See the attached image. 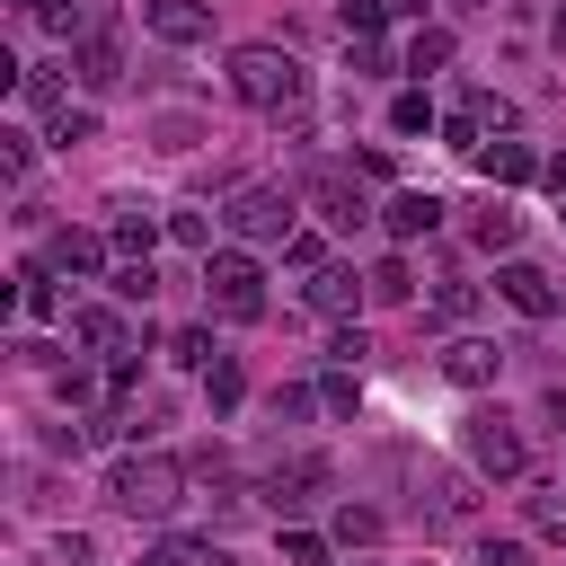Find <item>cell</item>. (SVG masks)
Returning <instances> with one entry per match:
<instances>
[{
  "label": "cell",
  "instance_id": "obj_1",
  "mask_svg": "<svg viewBox=\"0 0 566 566\" xmlns=\"http://www.w3.org/2000/svg\"><path fill=\"white\" fill-rule=\"evenodd\" d=\"M301 62L283 53V44H239L230 53V97L239 106H256V115H283V106H301Z\"/></svg>",
  "mask_w": 566,
  "mask_h": 566
},
{
  "label": "cell",
  "instance_id": "obj_2",
  "mask_svg": "<svg viewBox=\"0 0 566 566\" xmlns=\"http://www.w3.org/2000/svg\"><path fill=\"white\" fill-rule=\"evenodd\" d=\"M106 495L124 504V513H177L186 504V460H168V451H133V460H115V478H106Z\"/></svg>",
  "mask_w": 566,
  "mask_h": 566
},
{
  "label": "cell",
  "instance_id": "obj_3",
  "mask_svg": "<svg viewBox=\"0 0 566 566\" xmlns=\"http://www.w3.org/2000/svg\"><path fill=\"white\" fill-rule=\"evenodd\" d=\"M203 301H212L221 318H239V327L265 318V265H256L248 248H212V256H203Z\"/></svg>",
  "mask_w": 566,
  "mask_h": 566
},
{
  "label": "cell",
  "instance_id": "obj_4",
  "mask_svg": "<svg viewBox=\"0 0 566 566\" xmlns=\"http://www.w3.org/2000/svg\"><path fill=\"white\" fill-rule=\"evenodd\" d=\"M230 230H239L248 248H274V239L301 230V195H292V186H239V195H230Z\"/></svg>",
  "mask_w": 566,
  "mask_h": 566
},
{
  "label": "cell",
  "instance_id": "obj_5",
  "mask_svg": "<svg viewBox=\"0 0 566 566\" xmlns=\"http://www.w3.org/2000/svg\"><path fill=\"white\" fill-rule=\"evenodd\" d=\"M460 451H469V469H478V478H522V424H513L504 407H469Z\"/></svg>",
  "mask_w": 566,
  "mask_h": 566
},
{
  "label": "cell",
  "instance_id": "obj_6",
  "mask_svg": "<svg viewBox=\"0 0 566 566\" xmlns=\"http://www.w3.org/2000/svg\"><path fill=\"white\" fill-rule=\"evenodd\" d=\"M318 495H327V460H318V451H292V460L265 469V504H274V522L301 513V504H318Z\"/></svg>",
  "mask_w": 566,
  "mask_h": 566
},
{
  "label": "cell",
  "instance_id": "obj_7",
  "mask_svg": "<svg viewBox=\"0 0 566 566\" xmlns=\"http://www.w3.org/2000/svg\"><path fill=\"white\" fill-rule=\"evenodd\" d=\"M71 71H80V88H115V80H124V35H115V18L71 44Z\"/></svg>",
  "mask_w": 566,
  "mask_h": 566
},
{
  "label": "cell",
  "instance_id": "obj_8",
  "mask_svg": "<svg viewBox=\"0 0 566 566\" xmlns=\"http://www.w3.org/2000/svg\"><path fill=\"white\" fill-rule=\"evenodd\" d=\"M310 203H318L336 230H363V221H371V203H363V186H354L345 168H310Z\"/></svg>",
  "mask_w": 566,
  "mask_h": 566
},
{
  "label": "cell",
  "instance_id": "obj_9",
  "mask_svg": "<svg viewBox=\"0 0 566 566\" xmlns=\"http://www.w3.org/2000/svg\"><path fill=\"white\" fill-rule=\"evenodd\" d=\"M363 301H371V274H354V265H318L310 274V310L318 318H354Z\"/></svg>",
  "mask_w": 566,
  "mask_h": 566
},
{
  "label": "cell",
  "instance_id": "obj_10",
  "mask_svg": "<svg viewBox=\"0 0 566 566\" xmlns=\"http://www.w3.org/2000/svg\"><path fill=\"white\" fill-rule=\"evenodd\" d=\"M495 292H504L522 318H557V283H548L539 265H522V256H504V265H495Z\"/></svg>",
  "mask_w": 566,
  "mask_h": 566
},
{
  "label": "cell",
  "instance_id": "obj_11",
  "mask_svg": "<svg viewBox=\"0 0 566 566\" xmlns=\"http://www.w3.org/2000/svg\"><path fill=\"white\" fill-rule=\"evenodd\" d=\"M142 27H150L159 44H203V35H212V9H203V0H142Z\"/></svg>",
  "mask_w": 566,
  "mask_h": 566
},
{
  "label": "cell",
  "instance_id": "obj_12",
  "mask_svg": "<svg viewBox=\"0 0 566 566\" xmlns=\"http://www.w3.org/2000/svg\"><path fill=\"white\" fill-rule=\"evenodd\" d=\"M168 230V212H150V203H115V265H150V239Z\"/></svg>",
  "mask_w": 566,
  "mask_h": 566
},
{
  "label": "cell",
  "instance_id": "obj_13",
  "mask_svg": "<svg viewBox=\"0 0 566 566\" xmlns=\"http://www.w3.org/2000/svg\"><path fill=\"white\" fill-rule=\"evenodd\" d=\"M380 221H389V239H398V248H407V239H433V230H442V195H416V186H398Z\"/></svg>",
  "mask_w": 566,
  "mask_h": 566
},
{
  "label": "cell",
  "instance_id": "obj_14",
  "mask_svg": "<svg viewBox=\"0 0 566 566\" xmlns=\"http://www.w3.org/2000/svg\"><path fill=\"white\" fill-rule=\"evenodd\" d=\"M106 256H115V239H97V230H53L44 239V265L53 274H97Z\"/></svg>",
  "mask_w": 566,
  "mask_h": 566
},
{
  "label": "cell",
  "instance_id": "obj_15",
  "mask_svg": "<svg viewBox=\"0 0 566 566\" xmlns=\"http://www.w3.org/2000/svg\"><path fill=\"white\" fill-rule=\"evenodd\" d=\"M478 177L486 186H531L539 159H531V142H478Z\"/></svg>",
  "mask_w": 566,
  "mask_h": 566
},
{
  "label": "cell",
  "instance_id": "obj_16",
  "mask_svg": "<svg viewBox=\"0 0 566 566\" xmlns=\"http://www.w3.org/2000/svg\"><path fill=\"white\" fill-rule=\"evenodd\" d=\"M495 363H504V354H495L486 336H451V345H442V371H451L460 389H486V380H495Z\"/></svg>",
  "mask_w": 566,
  "mask_h": 566
},
{
  "label": "cell",
  "instance_id": "obj_17",
  "mask_svg": "<svg viewBox=\"0 0 566 566\" xmlns=\"http://www.w3.org/2000/svg\"><path fill=\"white\" fill-rule=\"evenodd\" d=\"M469 239H478V248H486V256H504V248H513V239H522V212H513V203H504V195H486V203H478V212H469Z\"/></svg>",
  "mask_w": 566,
  "mask_h": 566
},
{
  "label": "cell",
  "instance_id": "obj_18",
  "mask_svg": "<svg viewBox=\"0 0 566 566\" xmlns=\"http://www.w3.org/2000/svg\"><path fill=\"white\" fill-rule=\"evenodd\" d=\"M106 18H115V9H106V0H44V27H53V35H62V44H80V35H97V27H106Z\"/></svg>",
  "mask_w": 566,
  "mask_h": 566
},
{
  "label": "cell",
  "instance_id": "obj_19",
  "mask_svg": "<svg viewBox=\"0 0 566 566\" xmlns=\"http://www.w3.org/2000/svg\"><path fill=\"white\" fill-rule=\"evenodd\" d=\"M71 336H80L88 354H124V318H115L106 301H88V310H71Z\"/></svg>",
  "mask_w": 566,
  "mask_h": 566
},
{
  "label": "cell",
  "instance_id": "obj_20",
  "mask_svg": "<svg viewBox=\"0 0 566 566\" xmlns=\"http://www.w3.org/2000/svg\"><path fill=\"white\" fill-rule=\"evenodd\" d=\"M442 62H451V27H416V35H407V62H398V71H407V80H433Z\"/></svg>",
  "mask_w": 566,
  "mask_h": 566
},
{
  "label": "cell",
  "instance_id": "obj_21",
  "mask_svg": "<svg viewBox=\"0 0 566 566\" xmlns=\"http://www.w3.org/2000/svg\"><path fill=\"white\" fill-rule=\"evenodd\" d=\"M18 310H27V318H53V310H62V292H53V265H44V256H27V265H18Z\"/></svg>",
  "mask_w": 566,
  "mask_h": 566
},
{
  "label": "cell",
  "instance_id": "obj_22",
  "mask_svg": "<svg viewBox=\"0 0 566 566\" xmlns=\"http://www.w3.org/2000/svg\"><path fill=\"white\" fill-rule=\"evenodd\" d=\"M389 133H398V142L433 133V97H424V88H398V106H389Z\"/></svg>",
  "mask_w": 566,
  "mask_h": 566
},
{
  "label": "cell",
  "instance_id": "obj_23",
  "mask_svg": "<svg viewBox=\"0 0 566 566\" xmlns=\"http://www.w3.org/2000/svg\"><path fill=\"white\" fill-rule=\"evenodd\" d=\"M203 398H212V416H230V407L248 398V380H239V363H230V354H221V363L203 371Z\"/></svg>",
  "mask_w": 566,
  "mask_h": 566
},
{
  "label": "cell",
  "instance_id": "obj_24",
  "mask_svg": "<svg viewBox=\"0 0 566 566\" xmlns=\"http://www.w3.org/2000/svg\"><path fill=\"white\" fill-rule=\"evenodd\" d=\"M318 407H327V416H354V407H363V380H354L345 363H327V380H318Z\"/></svg>",
  "mask_w": 566,
  "mask_h": 566
},
{
  "label": "cell",
  "instance_id": "obj_25",
  "mask_svg": "<svg viewBox=\"0 0 566 566\" xmlns=\"http://www.w3.org/2000/svg\"><path fill=\"white\" fill-rule=\"evenodd\" d=\"M371 301H416V274H407V256H380V265H371Z\"/></svg>",
  "mask_w": 566,
  "mask_h": 566
},
{
  "label": "cell",
  "instance_id": "obj_26",
  "mask_svg": "<svg viewBox=\"0 0 566 566\" xmlns=\"http://www.w3.org/2000/svg\"><path fill=\"white\" fill-rule=\"evenodd\" d=\"M424 513H433V522H469V495H460V478H424Z\"/></svg>",
  "mask_w": 566,
  "mask_h": 566
},
{
  "label": "cell",
  "instance_id": "obj_27",
  "mask_svg": "<svg viewBox=\"0 0 566 566\" xmlns=\"http://www.w3.org/2000/svg\"><path fill=\"white\" fill-rule=\"evenodd\" d=\"M336 539H345V548H371V539H380V513H371V504H336Z\"/></svg>",
  "mask_w": 566,
  "mask_h": 566
},
{
  "label": "cell",
  "instance_id": "obj_28",
  "mask_svg": "<svg viewBox=\"0 0 566 566\" xmlns=\"http://www.w3.org/2000/svg\"><path fill=\"white\" fill-rule=\"evenodd\" d=\"M142 566H212V548L203 539H159V548H142Z\"/></svg>",
  "mask_w": 566,
  "mask_h": 566
},
{
  "label": "cell",
  "instance_id": "obj_29",
  "mask_svg": "<svg viewBox=\"0 0 566 566\" xmlns=\"http://www.w3.org/2000/svg\"><path fill=\"white\" fill-rule=\"evenodd\" d=\"M53 142H62V150H71V142H97V106H62V115H53Z\"/></svg>",
  "mask_w": 566,
  "mask_h": 566
},
{
  "label": "cell",
  "instance_id": "obj_30",
  "mask_svg": "<svg viewBox=\"0 0 566 566\" xmlns=\"http://www.w3.org/2000/svg\"><path fill=\"white\" fill-rule=\"evenodd\" d=\"M168 239L195 248V256H212V221H203V212H168Z\"/></svg>",
  "mask_w": 566,
  "mask_h": 566
},
{
  "label": "cell",
  "instance_id": "obj_31",
  "mask_svg": "<svg viewBox=\"0 0 566 566\" xmlns=\"http://www.w3.org/2000/svg\"><path fill=\"white\" fill-rule=\"evenodd\" d=\"M18 88H27V106H35V115H62V80H53V71H27Z\"/></svg>",
  "mask_w": 566,
  "mask_h": 566
},
{
  "label": "cell",
  "instance_id": "obj_32",
  "mask_svg": "<svg viewBox=\"0 0 566 566\" xmlns=\"http://www.w3.org/2000/svg\"><path fill=\"white\" fill-rule=\"evenodd\" d=\"M283 265H301V274H318V265H327V248H318V230H292V239H283Z\"/></svg>",
  "mask_w": 566,
  "mask_h": 566
},
{
  "label": "cell",
  "instance_id": "obj_33",
  "mask_svg": "<svg viewBox=\"0 0 566 566\" xmlns=\"http://www.w3.org/2000/svg\"><path fill=\"white\" fill-rule=\"evenodd\" d=\"M469 310H478V292H469L460 274H451V283H433V318H469Z\"/></svg>",
  "mask_w": 566,
  "mask_h": 566
},
{
  "label": "cell",
  "instance_id": "obj_34",
  "mask_svg": "<svg viewBox=\"0 0 566 566\" xmlns=\"http://www.w3.org/2000/svg\"><path fill=\"white\" fill-rule=\"evenodd\" d=\"M283 566H327V539L318 531H283Z\"/></svg>",
  "mask_w": 566,
  "mask_h": 566
},
{
  "label": "cell",
  "instance_id": "obj_35",
  "mask_svg": "<svg viewBox=\"0 0 566 566\" xmlns=\"http://www.w3.org/2000/svg\"><path fill=\"white\" fill-rule=\"evenodd\" d=\"M150 292H159L150 265H115V301H150Z\"/></svg>",
  "mask_w": 566,
  "mask_h": 566
},
{
  "label": "cell",
  "instance_id": "obj_36",
  "mask_svg": "<svg viewBox=\"0 0 566 566\" xmlns=\"http://www.w3.org/2000/svg\"><path fill=\"white\" fill-rule=\"evenodd\" d=\"M133 380H142V345H124V354H115V363H106V398H124V389H133Z\"/></svg>",
  "mask_w": 566,
  "mask_h": 566
},
{
  "label": "cell",
  "instance_id": "obj_37",
  "mask_svg": "<svg viewBox=\"0 0 566 566\" xmlns=\"http://www.w3.org/2000/svg\"><path fill=\"white\" fill-rule=\"evenodd\" d=\"M0 168L27 177V168H35V142H27V133H0Z\"/></svg>",
  "mask_w": 566,
  "mask_h": 566
},
{
  "label": "cell",
  "instance_id": "obj_38",
  "mask_svg": "<svg viewBox=\"0 0 566 566\" xmlns=\"http://www.w3.org/2000/svg\"><path fill=\"white\" fill-rule=\"evenodd\" d=\"M363 354H371V345H363V327H336V336H327V363H345V371H354Z\"/></svg>",
  "mask_w": 566,
  "mask_h": 566
},
{
  "label": "cell",
  "instance_id": "obj_39",
  "mask_svg": "<svg viewBox=\"0 0 566 566\" xmlns=\"http://www.w3.org/2000/svg\"><path fill=\"white\" fill-rule=\"evenodd\" d=\"M301 416H310V389H301V380H292V389H274V424H301Z\"/></svg>",
  "mask_w": 566,
  "mask_h": 566
},
{
  "label": "cell",
  "instance_id": "obj_40",
  "mask_svg": "<svg viewBox=\"0 0 566 566\" xmlns=\"http://www.w3.org/2000/svg\"><path fill=\"white\" fill-rule=\"evenodd\" d=\"M354 71H389V44L380 35H354Z\"/></svg>",
  "mask_w": 566,
  "mask_h": 566
},
{
  "label": "cell",
  "instance_id": "obj_41",
  "mask_svg": "<svg viewBox=\"0 0 566 566\" xmlns=\"http://www.w3.org/2000/svg\"><path fill=\"white\" fill-rule=\"evenodd\" d=\"M478 566H531V548H522V539H486V557H478Z\"/></svg>",
  "mask_w": 566,
  "mask_h": 566
},
{
  "label": "cell",
  "instance_id": "obj_42",
  "mask_svg": "<svg viewBox=\"0 0 566 566\" xmlns=\"http://www.w3.org/2000/svg\"><path fill=\"white\" fill-rule=\"evenodd\" d=\"M548 424H557V442H566V389H548Z\"/></svg>",
  "mask_w": 566,
  "mask_h": 566
},
{
  "label": "cell",
  "instance_id": "obj_43",
  "mask_svg": "<svg viewBox=\"0 0 566 566\" xmlns=\"http://www.w3.org/2000/svg\"><path fill=\"white\" fill-rule=\"evenodd\" d=\"M539 177H548V186H557V203H566V150H557V159H548Z\"/></svg>",
  "mask_w": 566,
  "mask_h": 566
},
{
  "label": "cell",
  "instance_id": "obj_44",
  "mask_svg": "<svg viewBox=\"0 0 566 566\" xmlns=\"http://www.w3.org/2000/svg\"><path fill=\"white\" fill-rule=\"evenodd\" d=\"M9 9H18V18H44V0H9Z\"/></svg>",
  "mask_w": 566,
  "mask_h": 566
},
{
  "label": "cell",
  "instance_id": "obj_45",
  "mask_svg": "<svg viewBox=\"0 0 566 566\" xmlns=\"http://www.w3.org/2000/svg\"><path fill=\"white\" fill-rule=\"evenodd\" d=\"M389 9H398V18H424V0H389Z\"/></svg>",
  "mask_w": 566,
  "mask_h": 566
}]
</instances>
